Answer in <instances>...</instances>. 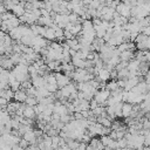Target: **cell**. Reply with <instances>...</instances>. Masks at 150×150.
Returning <instances> with one entry per match:
<instances>
[{
	"instance_id": "18",
	"label": "cell",
	"mask_w": 150,
	"mask_h": 150,
	"mask_svg": "<svg viewBox=\"0 0 150 150\" xmlns=\"http://www.w3.org/2000/svg\"><path fill=\"white\" fill-rule=\"evenodd\" d=\"M11 150H26V149H23V148H21L19 144H16V145H14V146H12L11 148Z\"/></svg>"
},
{
	"instance_id": "13",
	"label": "cell",
	"mask_w": 150,
	"mask_h": 150,
	"mask_svg": "<svg viewBox=\"0 0 150 150\" xmlns=\"http://www.w3.org/2000/svg\"><path fill=\"white\" fill-rule=\"evenodd\" d=\"M132 104L130 103H123L122 104V110H121V115L123 117H129L130 114H131V110H132Z\"/></svg>"
},
{
	"instance_id": "12",
	"label": "cell",
	"mask_w": 150,
	"mask_h": 150,
	"mask_svg": "<svg viewBox=\"0 0 150 150\" xmlns=\"http://www.w3.org/2000/svg\"><path fill=\"white\" fill-rule=\"evenodd\" d=\"M132 57H134L132 50H125L120 54V61H123V62H129L130 60H132Z\"/></svg>"
},
{
	"instance_id": "9",
	"label": "cell",
	"mask_w": 150,
	"mask_h": 150,
	"mask_svg": "<svg viewBox=\"0 0 150 150\" xmlns=\"http://www.w3.org/2000/svg\"><path fill=\"white\" fill-rule=\"evenodd\" d=\"M22 136H23V138H22V139H25V141H26L28 144L35 145V142H36V137H35V135H34V130H29V131L25 132Z\"/></svg>"
},
{
	"instance_id": "5",
	"label": "cell",
	"mask_w": 150,
	"mask_h": 150,
	"mask_svg": "<svg viewBox=\"0 0 150 150\" xmlns=\"http://www.w3.org/2000/svg\"><path fill=\"white\" fill-rule=\"evenodd\" d=\"M55 79H56V86H57V88H60V89L63 88V87H66L67 84L71 83V82H70V77L67 76L66 74L57 73V74H55Z\"/></svg>"
},
{
	"instance_id": "11",
	"label": "cell",
	"mask_w": 150,
	"mask_h": 150,
	"mask_svg": "<svg viewBox=\"0 0 150 150\" xmlns=\"http://www.w3.org/2000/svg\"><path fill=\"white\" fill-rule=\"evenodd\" d=\"M13 98H14L16 102L21 103V102H25V101H26V98H27V94H26V91H25V90L19 89L18 91H15V93H14Z\"/></svg>"
},
{
	"instance_id": "19",
	"label": "cell",
	"mask_w": 150,
	"mask_h": 150,
	"mask_svg": "<svg viewBox=\"0 0 150 150\" xmlns=\"http://www.w3.org/2000/svg\"><path fill=\"white\" fill-rule=\"evenodd\" d=\"M95 150H100V149H95Z\"/></svg>"
},
{
	"instance_id": "17",
	"label": "cell",
	"mask_w": 150,
	"mask_h": 150,
	"mask_svg": "<svg viewBox=\"0 0 150 150\" xmlns=\"http://www.w3.org/2000/svg\"><path fill=\"white\" fill-rule=\"evenodd\" d=\"M86 146H87V144H84V143H80L79 146H77L75 150H86Z\"/></svg>"
},
{
	"instance_id": "14",
	"label": "cell",
	"mask_w": 150,
	"mask_h": 150,
	"mask_svg": "<svg viewBox=\"0 0 150 150\" xmlns=\"http://www.w3.org/2000/svg\"><path fill=\"white\" fill-rule=\"evenodd\" d=\"M22 117L26 118V120H32L35 117V112H34V109L32 107H25L23 109V112H22Z\"/></svg>"
},
{
	"instance_id": "16",
	"label": "cell",
	"mask_w": 150,
	"mask_h": 150,
	"mask_svg": "<svg viewBox=\"0 0 150 150\" xmlns=\"http://www.w3.org/2000/svg\"><path fill=\"white\" fill-rule=\"evenodd\" d=\"M111 141H112V139H111V138H110L108 135H104V136H102V137H101L100 143H101L103 146H108V144H109Z\"/></svg>"
},
{
	"instance_id": "3",
	"label": "cell",
	"mask_w": 150,
	"mask_h": 150,
	"mask_svg": "<svg viewBox=\"0 0 150 150\" xmlns=\"http://www.w3.org/2000/svg\"><path fill=\"white\" fill-rule=\"evenodd\" d=\"M75 91H77L76 87H75L73 83H69V84H67L66 87H63V88L60 89L59 97H60V98H69V96H70L73 93H75Z\"/></svg>"
},
{
	"instance_id": "4",
	"label": "cell",
	"mask_w": 150,
	"mask_h": 150,
	"mask_svg": "<svg viewBox=\"0 0 150 150\" xmlns=\"http://www.w3.org/2000/svg\"><path fill=\"white\" fill-rule=\"evenodd\" d=\"M130 8H131V7H129L125 2H122V4H118V5L115 7V12H116L120 16L127 19V18L130 16Z\"/></svg>"
},
{
	"instance_id": "1",
	"label": "cell",
	"mask_w": 150,
	"mask_h": 150,
	"mask_svg": "<svg viewBox=\"0 0 150 150\" xmlns=\"http://www.w3.org/2000/svg\"><path fill=\"white\" fill-rule=\"evenodd\" d=\"M11 73L14 75L15 80L18 82H20V83L27 81V79L29 77V75H28V67L27 66H23V64H16L12 69Z\"/></svg>"
},
{
	"instance_id": "6",
	"label": "cell",
	"mask_w": 150,
	"mask_h": 150,
	"mask_svg": "<svg viewBox=\"0 0 150 150\" xmlns=\"http://www.w3.org/2000/svg\"><path fill=\"white\" fill-rule=\"evenodd\" d=\"M139 83V79L138 76H135V77H128L125 80V84H124V89L125 91H130L134 87H136L137 84Z\"/></svg>"
},
{
	"instance_id": "10",
	"label": "cell",
	"mask_w": 150,
	"mask_h": 150,
	"mask_svg": "<svg viewBox=\"0 0 150 150\" xmlns=\"http://www.w3.org/2000/svg\"><path fill=\"white\" fill-rule=\"evenodd\" d=\"M96 75H97V79H98L100 81H102V82H105V81H108V80L110 79V71H108L105 68L100 69V70L96 73Z\"/></svg>"
},
{
	"instance_id": "7",
	"label": "cell",
	"mask_w": 150,
	"mask_h": 150,
	"mask_svg": "<svg viewBox=\"0 0 150 150\" xmlns=\"http://www.w3.org/2000/svg\"><path fill=\"white\" fill-rule=\"evenodd\" d=\"M12 12H13V15L16 18V16H22L25 13H26V8L23 7V4H16L12 7Z\"/></svg>"
},
{
	"instance_id": "8",
	"label": "cell",
	"mask_w": 150,
	"mask_h": 150,
	"mask_svg": "<svg viewBox=\"0 0 150 150\" xmlns=\"http://www.w3.org/2000/svg\"><path fill=\"white\" fill-rule=\"evenodd\" d=\"M30 83H32V87H33V88H35V89H39V88H42V87H45V84H46V81H45L43 76H40V75H39V76H36V77L32 79Z\"/></svg>"
},
{
	"instance_id": "15",
	"label": "cell",
	"mask_w": 150,
	"mask_h": 150,
	"mask_svg": "<svg viewBox=\"0 0 150 150\" xmlns=\"http://www.w3.org/2000/svg\"><path fill=\"white\" fill-rule=\"evenodd\" d=\"M26 105L27 107H35L36 104H38V101L35 100V97H32V96H27V98H26Z\"/></svg>"
},
{
	"instance_id": "2",
	"label": "cell",
	"mask_w": 150,
	"mask_h": 150,
	"mask_svg": "<svg viewBox=\"0 0 150 150\" xmlns=\"http://www.w3.org/2000/svg\"><path fill=\"white\" fill-rule=\"evenodd\" d=\"M109 96H110V93L104 88H102V89H100V90H97L96 93H95V95H94V100L97 102V104L98 105H102V104H105V102H107V100L109 98Z\"/></svg>"
}]
</instances>
